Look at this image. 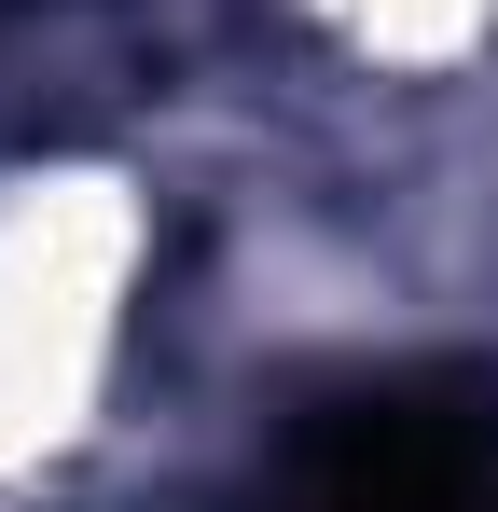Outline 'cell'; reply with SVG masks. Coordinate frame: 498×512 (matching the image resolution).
I'll return each mask as SVG.
<instances>
[{"label":"cell","instance_id":"6da1fadb","mask_svg":"<svg viewBox=\"0 0 498 512\" xmlns=\"http://www.w3.org/2000/svg\"><path fill=\"white\" fill-rule=\"evenodd\" d=\"M263 512H498V402L471 374H374L291 416Z\"/></svg>","mask_w":498,"mask_h":512}]
</instances>
